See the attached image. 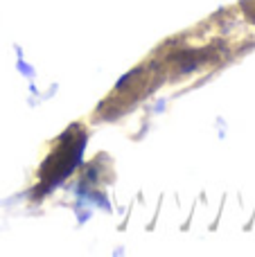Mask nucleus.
Listing matches in <instances>:
<instances>
[]
</instances>
